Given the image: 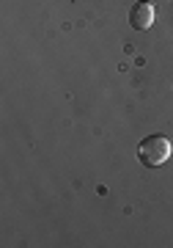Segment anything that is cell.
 <instances>
[{"label": "cell", "instance_id": "obj_1", "mask_svg": "<svg viewBox=\"0 0 173 248\" xmlns=\"http://www.w3.org/2000/svg\"><path fill=\"white\" fill-rule=\"evenodd\" d=\"M171 155H173V143L168 141L165 135H148L146 141L140 143V149H138L140 163H143V166H148V169L162 166Z\"/></svg>", "mask_w": 173, "mask_h": 248}, {"label": "cell", "instance_id": "obj_2", "mask_svg": "<svg viewBox=\"0 0 173 248\" xmlns=\"http://www.w3.org/2000/svg\"><path fill=\"white\" fill-rule=\"evenodd\" d=\"M154 22V9H151V3H135L130 11V25L135 31H148Z\"/></svg>", "mask_w": 173, "mask_h": 248}, {"label": "cell", "instance_id": "obj_3", "mask_svg": "<svg viewBox=\"0 0 173 248\" xmlns=\"http://www.w3.org/2000/svg\"><path fill=\"white\" fill-rule=\"evenodd\" d=\"M140 3H151V0H140Z\"/></svg>", "mask_w": 173, "mask_h": 248}]
</instances>
